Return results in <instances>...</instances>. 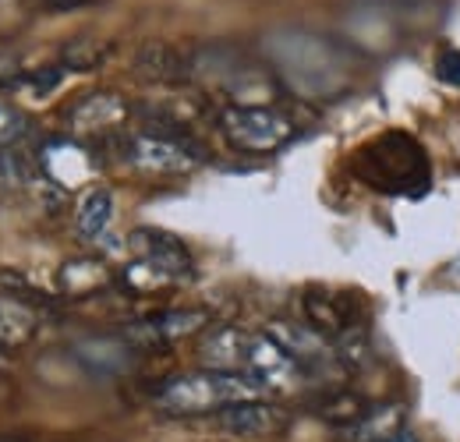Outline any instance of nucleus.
<instances>
[{
	"instance_id": "obj_1",
	"label": "nucleus",
	"mask_w": 460,
	"mask_h": 442,
	"mask_svg": "<svg viewBox=\"0 0 460 442\" xmlns=\"http://www.w3.org/2000/svg\"><path fill=\"white\" fill-rule=\"evenodd\" d=\"M354 170L365 184L386 195H425L432 181L425 149L403 131H386L376 142H368L354 156Z\"/></svg>"
},
{
	"instance_id": "obj_2",
	"label": "nucleus",
	"mask_w": 460,
	"mask_h": 442,
	"mask_svg": "<svg viewBox=\"0 0 460 442\" xmlns=\"http://www.w3.org/2000/svg\"><path fill=\"white\" fill-rule=\"evenodd\" d=\"M266 389L259 386L244 372H217V368H199L171 379L156 393V407L167 414H209L224 411L230 403L259 400Z\"/></svg>"
},
{
	"instance_id": "obj_3",
	"label": "nucleus",
	"mask_w": 460,
	"mask_h": 442,
	"mask_svg": "<svg viewBox=\"0 0 460 442\" xmlns=\"http://www.w3.org/2000/svg\"><path fill=\"white\" fill-rule=\"evenodd\" d=\"M220 131L227 135L244 153H277L280 146H288L294 135V124L273 107H241L230 103L220 110Z\"/></svg>"
},
{
	"instance_id": "obj_4",
	"label": "nucleus",
	"mask_w": 460,
	"mask_h": 442,
	"mask_svg": "<svg viewBox=\"0 0 460 442\" xmlns=\"http://www.w3.org/2000/svg\"><path fill=\"white\" fill-rule=\"evenodd\" d=\"M244 376H252L259 386L270 389V393H290V389L301 383L305 368L290 358L270 332H255L252 336V347H248Z\"/></svg>"
},
{
	"instance_id": "obj_5",
	"label": "nucleus",
	"mask_w": 460,
	"mask_h": 442,
	"mask_svg": "<svg viewBox=\"0 0 460 442\" xmlns=\"http://www.w3.org/2000/svg\"><path fill=\"white\" fill-rule=\"evenodd\" d=\"M131 252L138 255V262H149L153 270H160L171 279H188L191 277V255L188 248L167 234V230H153V226H138L131 230Z\"/></svg>"
},
{
	"instance_id": "obj_6",
	"label": "nucleus",
	"mask_w": 460,
	"mask_h": 442,
	"mask_svg": "<svg viewBox=\"0 0 460 442\" xmlns=\"http://www.w3.org/2000/svg\"><path fill=\"white\" fill-rule=\"evenodd\" d=\"M128 160L142 170H153V173H184L195 166V153L167 135H135L128 142Z\"/></svg>"
},
{
	"instance_id": "obj_7",
	"label": "nucleus",
	"mask_w": 460,
	"mask_h": 442,
	"mask_svg": "<svg viewBox=\"0 0 460 442\" xmlns=\"http://www.w3.org/2000/svg\"><path fill=\"white\" fill-rule=\"evenodd\" d=\"M209 315L206 312H160V315H149L135 326H128V340L131 343H142V347H164L171 340L181 336H191V332L206 330Z\"/></svg>"
},
{
	"instance_id": "obj_8",
	"label": "nucleus",
	"mask_w": 460,
	"mask_h": 442,
	"mask_svg": "<svg viewBox=\"0 0 460 442\" xmlns=\"http://www.w3.org/2000/svg\"><path fill=\"white\" fill-rule=\"evenodd\" d=\"M270 336L288 350L290 358L301 365V368H323L333 361V350H330V340L312 326H301V323H270Z\"/></svg>"
},
{
	"instance_id": "obj_9",
	"label": "nucleus",
	"mask_w": 460,
	"mask_h": 442,
	"mask_svg": "<svg viewBox=\"0 0 460 442\" xmlns=\"http://www.w3.org/2000/svg\"><path fill=\"white\" fill-rule=\"evenodd\" d=\"M217 421L230 436H273L277 429H284V411L262 400H244V403L224 407Z\"/></svg>"
},
{
	"instance_id": "obj_10",
	"label": "nucleus",
	"mask_w": 460,
	"mask_h": 442,
	"mask_svg": "<svg viewBox=\"0 0 460 442\" xmlns=\"http://www.w3.org/2000/svg\"><path fill=\"white\" fill-rule=\"evenodd\" d=\"M252 336H255V332L237 330V326L213 330L202 340V361H206V368H217V372H244Z\"/></svg>"
},
{
	"instance_id": "obj_11",
	"label": "nucleus",
	"mask_w": 460,
	"mask_h": 442,
	"mask_svg": "<svg viewBox=\"0 0 460 442\" xmlns=\"http://www.w3.org/2000/svg\"><path fill=\"white\" fill-rule=\"evenodd\" d=\"M124 117H128V107H124L120 96H114V93H93L82 103H75V110H71L67 120H71V128L78 135H96V131L117 128Z\"/></svg>"
},
{
	"instance_id": "obj_12",
	"label": "nucleus",
	"mask_w": 460,
	"mask_h": 442,
	"mask_svg": "<svg viewBox=\"0 0 460 442\" xmlns=\"http://www.w3.org/2000/svg\"><path fill=\"white\" fill-rule=\"evenodd\" d=\"M111 220H114V195L107 188H93L78 206V234L96 241V237H103Z\"/></svg>"
},
{
	"instance_id": "obj_13",
	"label": "nucleus",
	"mask_w": 460,
	"mask_h": 442,
	"mask_svg": "<svg viewBox=\"0 0 460 442\" xmlns=\"http://www.w3.org/2000/svg\"><path fill=\"white\" fill-rule=\"evenodd\" d=\"M36 312L14 297H0V347L25 343L36 332Z\"/></svg>"
},
{
	"instance_id": "obj_14",
	"label": "nucleus",
	"mask_w": 460,
	"mask_h": 442,
	"mask_svg": "<svg viewBox=\"0 0 460 442\" xmlns=\"http://www.w3.org/2000/svg\"><path fill=\"white\" fill-rule=\"evenodd\" d=\"M403 432V414L401 407H379V411H368L354 421V436L361 442H386Z\"/></svg>"
},
{
	"instance_id": "obj_15",
	"label": "nucleus",
	"mask_w": 460,
	"mask_h": 442,
	"mask_svg": "<svg viewBox=\"0 0 460 442\" xmlns=\"http://www.w3.org/2000/svg\"><path fill=\"white\" fill-rule=\"evenodd\" d=\"M32 131L29 117L11 107V103H0V149H18V142Z\"/></svg>"
},
{
	"instance_id": "obj_16",
	"label": "nucleus",
	"mask_w": 460,
	"mask_h": 442,
	"mask_svg": "<svg viewBox=\"0 0 460 442\" xmlns=\"http://www.w3.org/2000/svg\"><path fill=\"white\" fill-rule=\"evenodd\" d=\"M138 67L146 71V78H177V57L167 47H146Z\"/></svg>"
},
{
	"instance_id": "obj_17",
	"label": "nucleus",
	"mask_w": 460,
	"mask_h": 442,
	"mask_svg": "<svg viewBox=\"0 0 460 442\" xmlns=\"http://www.w3.org/2000/svg\"><path fill=\"white\" fill-rule=\"evenodd\" d=\"M29 177V164L18 149H0V188H11V184H22Z\"/></svg>"
},
{
	"instance_id": "obj_18",
	"label": "nucleus",
	"mask_w": 460,
	"mask_h": 442,
	"mask_svg": "<svg viewBox=\"0 0 460 442\" xmlns=\"http://www.w3.org/2000/svg\"><path fill=\"white\" fill-rule=\"evenodd\" d=\"M436 75L447 85H460V47H447L443 54L436 57Z\"/></svg>"
},
{
	"instance_id": "obj_19",
	"label": "nucleus",
	"mask_w": 460,
	"mask_h": 442,
	"mask_svg": "<svg viewBox=\"0 0 460 442\" xmlns=\"http://www.w3.org/2000/svg\"><path fill=\"white\" fill-rule=\"evenodd\" d=\"M386 442H418L414 436H407V432H401V436H394V439H386Z\"/></svg>"
},
{
	"instance_id": "obj_20",
	"label": "nucleus",
	"mask_w": 460,
	"mask_h": 442,
	"mask_svg": "<svg viewBox=\"0 0 460 442\" xmlns=\"http://www.w3.org/2000/svg\"><path fill=\"white\" fill-rule=\"evenodd\" d=\"M0 442H25V439H0Z\"/></svg>"
}]
</instances>
